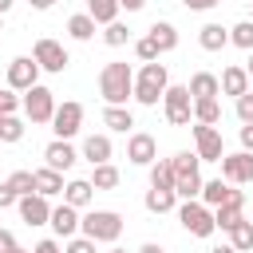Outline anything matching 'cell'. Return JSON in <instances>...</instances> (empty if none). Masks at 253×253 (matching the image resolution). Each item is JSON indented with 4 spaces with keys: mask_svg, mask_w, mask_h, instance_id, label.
Masks as SVG:
<instances>
[{
    "mask_svg": "<svg viewBox=\"0 0 253 253\" xmlns=\"http://www.w3.org/2000/svg\"><path fill=\"white\" fill-rule=\"evenodd\" d=\"M99 95L107 99V107H123V103L134 95V71H130V63L111 59V63L99 71Z\"/></svg>",
    "mask_w": 253,
    "mask_h": 253,
    "instance_id": "obj_1",
    "label": "cell"
},
{
    "mask_svg": "<svg viewBox=\"0 0 253 253\" xmlns=\"http://www.w3.org/2000/svg\"><path fill=\"white\" fill-rule=\"evenodd\" d=\"M166 87H170V75H166V63H142V71L134 75V99L142 103V107H158V99L166 95Z\"/></svg>",
    "mask_w": 253,
    "mask_h": 253,
    "instance_id": "obj_2",
    "label": "cell"
},
{
    "mask_svg": "<svg viewBox=\"0 0 253 253\" xmlns=\"http://www.w3.org/2000/svg\"><path fill=\"white\" fill-rule=\"evenodd\" d=\"M198 154H190V150H178L174 158H170V166H174V194L182 198V202H194L198 194H202V174H198Z\"/></svg>",
    "mask_w": 253,
    "mask_h": 253,
    "instance_id": "obj_3",
    "label": "cell"
},
{
    "mask_svg": "<svg viewBox=\"0 0 253 253\" xmlns=\"http://www.w3.org/2000/svg\"><path fill=\"white\" fill-rule=\"evenodd\" d=\"M79 229H83V237H91L95 245H111V241H119V233H123V217L115 213V210H91V213H83L79 217Z\"/></svg>",
    "mask_w": 253,
    "mask_h": 253,
    "instance_id": "obj_4",
    "label": "cell"
},
{
    "mask_svg": "<svg viewBox=\"0 0 253 253\" xmlns=\"http://www.w3.org/2000/svg\"><path fill=\"white\" fill-rule=\"evenodd\" d=\"M178 221H182V229L190 233V237H210L217 225H213V210L210 206H202V202H182L178 206Z\"/></svg>",
    "mask_w": 253,
    "mask_h": 253,
    "instance_id": "obj_5",
    "label": "cell"
},
{
    "mask_svg": "<svg viewBox=\"0 0 253 253\" xmlns=\"http://www.w3.org/2000/svg\"><path fill=\"white\" fill-rule=\"evenodd\" d=\"M20 107H24V115H28L32 123H51V115H55V95H51L43 83H36L32 91H24Z\"/></svg>",
    "mask_w": 253,
    "mask_h": 253,
    "instance_id": "obj_6",
    "label": "cell"
},
{
    "mask_svg": "<svg viewBox=\"0 0 253 253\" xmlns=\"http://www.w3.org/2000/svg\"><path fill=\"white\" fill-rule=\"evenodd\" d=\"M162 103H166V123H170V126H190V119H194V99H190L186 87H166Z\"/></svg>",
    "mask_w": 253,
    "mask_h": 253,
    "instance_id": "obj_7",
    "label": "cell"
},
{
    "mask_svg": "<svg viewBox=\"0 0 253 253\" xmlns=\"http://www.w3.org/2000/svg\"><path fill=\"white\" fill-rule=\"evenodd\" d=\"M79 126H83V103H75V99H67V103H59L55 107V115H51V130H55V138H75L79 134Z\"/></svg>",
    "mask_w": 253,
    "mask_h": 253,
    "instance_id": "obj_8",
    "label": "cell"
},
{
    "mask_svg": "<svg viewBox=\"0 0 253 253\" xmlns=\"http://www.w3.org/2000/svg\"><path fill=\"white\" fill-rule=\"evenodd\" d=\"M32 59L40 63V71H51V75H59L71 59H67V51H63V43L59 40H36V47H32Z\"/></svg>",
    "mask_w": 253,
    "mask_h": 253,
    "instance_id": "obj_9",
    "label": "cell"
},
{
    "mask_svg": "<svg viewBox=\"0 0 253 253\" xmlns=\"http://www.w3.org/2000/svg\"><path fill=\"white\" fill-rule=\"evenodd\" d=\"M40 83V63L32 55H16L8 63V91H32Z\"/></svg>",
    "mask_w": 253,
    "mask_h": 253,
    "instance_id": "obj_10",
    "label": "cell"
},
{
    "mask_svg": "<svg viewBox=\"0 0 253 253\" xmlns=\"http://www.w3.org/2000/svg\"><path fill=\"white\" fill-rule=\"evenodd\" d=\"M221 182L229 186H245L253 182V154L237 150V154H221Z\"/></svg>",
    "mask_w": 253,
    "mask_h": 253,
    "instance_id": "obj_11",
    "label": "cell"
},
{
    "mask_svg": "<svg viewBox=\"0 0 253 253\" xmlns=\"http://www.w3.org/2000/svg\"><path fill=\"white\" fill-rule=\"evenodd\" d=\"M194 142H198V158L202 162H221V130L217 126H206V123H194Z\"/></svg>",
    "mask_w": 253,
    "mask_h": 253,
    "instance_id": "obj_12",
    "label": "cell"
},
{
    "mask_svg": "<svg viewBox=\"0 0 253 253\" xmlns=\"http://www.w3.org/2000/svg\"><path fill=\"white\" fill-rule=\"evenodd\" d=\"M241 210H245V194H241V190H229V198H225V202L213 210V225L229 233V229L241 221Z\"/></svg>",
    "mask_w": 253,
    "mask_h": 253,
    "instance_id": "obj_13",
    "label": "cell"
},
{
    "mask_svg": "<svg viewBox=\"0 0 253 253\" xmlns=\"http://www.w3.org/2000/svg\"><path fill=\"white\" fill-rule=\"evenodd\" d=\"M126 158L134 162V166H150L154 158H158V142H154V134H130V142H126Z\"/></svg>",
    "mask_w": 253,
    "mask_h": 253,
    "instance_id": "obj_14",
    "label": "cell"
},
{
    "mask_svg": "<svg viewBox=\"0 0 253 253\" xmlns=\"http://www.w3.org/2000/svg\"><path fill=\"white\" fill-rule=\"evenodd\" d=\"M75 158H79V154H75V146H71V142H63V138H55V142H47V146H43V162H47V170H59V174H63V170H71V166H75Z\"/></svg>",
    "mask_w": 253,
    "mask_h": 253,
    "instance_id": "obj_15",
    "label": "cell"
},
{
    "mask_svg": "<svg viewBox=\"0 0 253 253\" xmlns=\"http://www.w3.org/2000/svg\"><path fill=\"white\" fill-rule=\"evenodd\" d=\"M47 225H51V229H55V237H63V241H67V237H75V233H79V210L63 202V206H55V210H51Z\"/></svg>",
    "mask_w": 253,
    "mask_h": 253,
    "instance_id": "obj_16",
    "label": "cell"
},
{
    "mask_svg": "<svg viewBox=\"0 0 253 253\" xmlns=\"http://www.w3.org/2000/svg\"><path fill=\"white\" fill-rule=\"evenodd\" d=\"M16 206H20V217H24L28 225H47V217H51V206H47V198H40V194L16 198Z\"/></svg>",
    "mask_w": 253,
    "mask_h": 253,
    "instance_id": "obj_17",
    "label": "cell"
},
{
    "mask_svg": "<svg viewBox=\"0 0 253 253\" xmlns=\"http://www.w3.org/2000/svg\"><path fill=\"white\" fill-rule=\"evenodd\" d=\"M217 87H221V95H233V99H241V95L249 91V75H245V67H241V63H229V67L221 71Z\"/></svg>",
    "mask_w": 253,
    "mask_h": 253,
    "instance_id": "obj_18",
    "label": "cell"
},
{
    "mask_svg": "<svg viewBox=\"0 0 253 253\" xmlns=\"http://www.w3.org/2000/svg\"><path fill=\"white\" fill-rule=\"evenodd\" d=\"M186 91H190V99H217V95H221V87H217V75H210V71H198V75H190Z\"/></svg>",
    "mask_w": 253,
    "mask_h": 253,
    "instance_id": "obj_19",
    "label": "cell"
},
{
    "mask_svg": "<svg viewBox=\"0 0 253 253\" xmlns=\"http://www.w3.org/2000/svg\"><path fill=\"white\" fill-rule=\"evenodd\" d=\"M83 158H87L91 166L111 162V138H107V134H87V138H83Z\"/></svg>",
    "mask_w": 253,
    "mask_h": 253,
    "instance_id": "obj_20",
    "label": "cell"
},
{
    "mask_svg": "<svg viewBox=\"0 0 253 253\" xmlns=\"http://www.w3.org/2000/svg\"><path fill=\"white\" fill-rule=\"evenodd\" d=\"M91 198H95V186H91L87 178H71V182L63 186V202H67V206H75V210L91 206Z\"/></svg>",
    "mask_w": 253,
    "mask_h": 253,
    "instance_id": "obj_21",
    "label": "cell"
},
{
    "mask_svg": "<svg viewBox=\"0 0 253 253\" xmlns=\"http://www.w3.org/2000/svg\"><path fill=\"white\" fill-rule=\"evenodd\" d=\"M150 40H154L158 55H162V51H174V47H178V28L166 24V20H158V24H150Z\"/></svg>",
    "mask_w": 253,
    "mask_h": 253,
    "instance_id": "obj_22",
    "label": "cell"
},
{
    "mask_svg": "<svg viewBox=\"0 0 253 253\" xmlns=\"http://www.w3.org/2000/svg\"><path fill=\"white\" fill-rule=\"evenodd\" d=\"M198 43H202L206 51H221V47L229 43V28H221V24H202Z\"/></svg>",
    "mask_w": 253,
    "mask_h": 253,
    "instance_id": "obj_23",
    "label": "cell"
},
{
    "mask_svg": "<svg viewBox=\"0 0 253 253\" xmlns=\"http://www.w3.org/2000/svg\"><path fill=\"white\" fill-rule=\"evenodd\" d=\"M36 194L40 198H55V194H63V174L59 170H36Z\"/></svg>",
    "mask_w": 253,
    "mask_h": 253,
    "instance_id": "obj_24",
    "label": "cell"
},
{
    "mask_svg": "<svg viewBox=\"0 0 253 253\" xmlns=\"http://www.w3.org/2000/svg\"><path fill=\"white\" fill-rule=\"evenodd\" d=\"M229 190H233L229 182H221V178H213V182H202V194H198V198H202V206H210V210H217V206H221V202L229 198Z\"/></svg>",
    "mask_w": 253,
    "mask_h": 253,
    "instance_id": "obj_25",
    "label": "cell"
},
{
    "mask_svg": "<svg viewBox=\"0 0 253 253\" xmlns=\"http://www.w3.org/2000/svg\"><path fill=\"white\" fill-rule=\"evenodd\" d=\"M87 16L107 28V24L119 20V0H87Z\"/></svg>",
    "mask_w": 253,
    "mask_h": 253,
    "instance_id": "obj_26",
    "label": "cell"
},
{
    "mask_svg": "<svg viewBox=\"0 0 253 253\" xmlns=\"http://www.w3.org/2000/svg\"><path fill=\"white\" fill-rule=\"evenodd\" d=\"M194 123L217 126V123H221V103H217V99H194Z\"/></svg>",
    "mask_w": 253,
    "mask_h": 253,
    "instance_id": "obj_27",
    "label": "cell"
},
{
    "mask_svg": "<svg viewBox=\"0 0 253 253\" xmlns=\"http://www.w3.org/2000/svg\"><path fill=\"white\" fill-rule=\"evenodd\" d=\"M150 186L154 190H174V166H170V158H154L150 162Z\"/></svg>",
    "mask_w": 253,
    "mask_h": 253,
    "instance_id": "obj_28",
    "label": "cell"
},
{
    "mask_svg": "<svg viewBox=\"0 0 253 253\" xmlns=\"http://www.w3.org/2000/svg\"><path fill=\"white\" fill-rule=\"evenodd\" d=\"M174 202H178V194H174V190H154V186L146 190V210H150V213H170V210H174Z\"/></svg>",
    "mask_w": 253,
    "mask_h": 253,
    "instance_id": "obj_29",
    "label": "cell"
},
{
    "mask_svg": "<svg viewBox=\"0 0 253 253\" xmlns=\"http://www.w3.org/2000/svg\"><path fill=\"white\" fill-rule=\"evenodd\" d=\"M103 123H107L111 130H119V134H126V130L134 126V115H130L126 107H107V111H103Z\"/></svg>",
    "mask_w": 253,
    "mask_h": 253,
    "instance_id": "obj_30",
    "label": "cell"
},
{
    "mask_svg": "<svg viewBox=\"0 0 253 253\" xmlns=\"http://www.w3.org/2000/svg\"><path fill=\"white\" fill-rule=\"evenodd\" d=\"M229 245H233L237 253H249V249H253V221L241 217V221L229 229Z\"/></svg>",
    "mask_w": 253,
    "mask_h": 253,
    "instance_id": "obj_31",
    "label": "cell"
},
{
    "mask_svg": "<svg viewBox=\"0 0 253 253\" xmlns=\"http://www.w3.org/2000/svg\"><path fill=\"white\" fill-rule=\"evenodd\" d=\"M67 32H71V40L87 43V40L95 36V20H91L87 12H79V16H71V20H67Z\"/></svg>",
    "mask_w": 253,
    "mask_h": 253,
    "instance_id": "obj_32",
    "label": "cell"
},
{
    "mask_svg": "<svg viewBox=\"0 0 253 253\" xmlns=\"http://www.w3.org/2000/svg\"><path fill=\"white\" fill-rule=\"evenodd\" d=\"M87 182H91L95 190H115V186H119V170H115L111 162H103V166H95V174H91Z\"/></svg>",
    "mask_w": 253,
    "mask_h": 253,
    "instance_id": "obj_33",
    "label": "cell"
},
{
    "mask_svg": "<svg viewBox=\"0 0 253 253\" xmlns=\"http://www.w3.org/2000/svg\"><path fill=\"white\" fill-rule=\"evenodd\" d=\"M8 186H12V194H16V198L36 194V170H16V174L8 178Z\"/></svg>",
    "mask_w": 253,
    "mask_h": 253,
    "instance_id": "obj_34",
    "label": "cell"
},
{
    "mask_svg": "<svg viewBox=\"0 0 253 253\" xmlns=\"http://www.w3.org/2000/svg\"><path fill=\"white\" fill-rule=\"evenodd\" d=\"M229 43H233V47H245V51H253V20H241V24H233V28H229Z\"/></svg>",
    "mask_w": 253,
    "mask_h": 253,
    "instance_id": "obj_35",
    "label": "cell"
},
{
    "mask_svg": "<svg viewBox=\"0 0 253 253\" xmlns=\"http://www.w3.org/2000/svg\"><path fill=\"white\" fill-rule=\"evenodd\" d=\"M24 138V123L16 115H0V142H20Z\"/></svg>",
    "mask_w": 253,
    "mask_h": 253,
    "instance_id": "obj_36",
    "label": "cell"
},
{
    "mask_svg": "<svg viewBox=\"0 0 253 253\" xmlns=\"http://www.w3.org/2000/svg\"><path fill=\"white\" fill-rule=\"evenodd\" d=\"M103 40H107V47H123V43L130 40V28H126L123 20H115V24H107V32H103Z\"/></svg>",
    "mask_w": 253,
    "mask_h": 253,
    "instance_id": "obj_37",
    "label": "cell"
},
{
    "mask_svg": "<svg viewBox=\"0 0 253 253\" xmlns=\"http://www.w3.org/2000/svg\"><path fill=\"white\" fill-rule=\"evenodd\" d=\"M134 55H138L142 63H154V59H158V47H154V40H150V36H142V40L134 43Z\"/></svg>",
    "mask_w": 253,
    "mask_h": 253,
    "instance_id": "obj_38",
    "label": "cell"
},
{
    "mask_svg": "<svg viewBox=\"0 0 253 253\" xmlns=\"http://www.w3.org/2000/svg\"><path fill=\"white\" fill-rule=\"evenodd\" d=\"M237 119H241V126L253 123V91H245V95L237 99Z\"/></svg>",
    "mask_w": 253,
    "mask_h": 253,
    "instance_id": "obj_39",
    "label": "cell"
},
{
    "mask_svg": "<svg viewBox=\"0 0 253 253\" xmlns=\"http://www.w3.org/2000/svg\"><path fill=\"white\" fill-rule=\"evenodd\" d=\"M63 253H95V241L91 237H67Z\"/></svg>",
    "mask_w": 253,
    "mask_h": 253,
    "instance_id": "obj_40",
    "label": "cell"
},
{
    "mask_svg": "<svg viewBox=\"0 0 253 253\" xmlns=\"http://www.w3.org/2000/svg\"><path fill=\"white\" fill-rule=\"evenodd\" d=\"M16 107H20V95L16 91H0V115H16Z\"/></svg>",
    "mask_w": 253,
    "mask_h": 253,
    "instance_id": "obj_41",
    "label": "cell"
},
{
    "mask_svg": "<svg viewBox=\"0 0 253 253\" xmlns=\"http://www.w3.org/2000/svg\"><path fill=\"white\" fill-rule=\"evenodd\" d=\"M237 138H241V150H245V154H253V123H245V126L237 130Z\"/></svg>",
    "mask_w": 253,
    "mask_h": 253,
    "instance_id": "obj_42",
    "label": "cell"
},
{
    "mask_svg": "<svg viewBox=\"0 0 253 253\" xmlns=\"http://www.w3.org/2000/svg\"><path fill=\"white\" fill-rule=\"evenodd\" d=\"M182 4H186L190 12H210V8H217L221 0H182Z\"/></svg>",
    "mask_w": 253,
    "mask_h": 253,
    "instance_id": "obj_43",
    "label": "cell"
},
{
    "mask_svg": "<svg viewBox=\"0 0 253 253\" xmlns=\"http://www.w3.org/2000/svg\"><path fill=\"white\" fill-rule=\"evenodd\" d=\"M8 206H16V194H12L8 182H0V210H8Z\"/></svg>",
    "mask_w": 253,
    "mask_h": 253,
    "instance_id": "obj_44",
    "label": "cell"
},
{
    "mask_svg": "<svg viewBox=\"0 0 253 253\" xmlns=\"http://www.w3.org/2000/svg\"><path fill=\"white\" fill-rule=\"evenodd\" d=\"M16 249V233L12 229H0V253H12Z\"/></svg>",
    "mask_w": 253,
    "mask_h": 253,
    "instance_id": "obj_45",
    "label": "cell"
},
{
    "mask_svg": "<svg viewBox=\"0 0 253 253\" xmlns=\"http://www.w3.org/2000/svg\"><path fill=\"white\" fill-rule=\"evenodd\" d=\"M32 253H63V245H59V241H51V237H47V241H40V245H36V249H32Z\"/></svg>",
    "mask_w": 253,
    "mask_h": 253,
    "instance_id": "obj_46",
    "label": "cell"
},
{
    "mask_svg": "<svg viewBox=\"0 0 253 253\" xmlns=\"http://www.w3.org/2000/svg\"><path fill=\"white\" fill-rule=\"evenodd\" d=\"M146 0H119V8H126V12H138Z\"/></svg>",
    "mask_w": 253,
    "mask_h": 253,
    "instance_id": "obj_47",
    "label": "cell"
},
{
    "mask_svg": "<svg viewBox=\"0 0 253 253\" xmlns=\"http://www.w3.org/2000/svg\"><path fill=\"white\" fill-rule=\"evenodd\" d=\"M28 4H32V8H36V12H47V8H51V4H55V0H28Z\"/></svg>",
    "mask_w": 253,
    "mask_h": 253,
    "instance_id": "obj_48",
    "label": "cell"
},
{
    "mask_svg": "<svg viewBox=\"0 0 253 253\" xmlns=\"http://www.w3.org/2000/svg\"><path fill=\"white\" fill-rule=\"evenodd\" d=\"M138 253H162V245H154V241H146V245H142Z\"/></svg>",
    "mask_w": 253,
    "mask_h": 253,
    "instance_id": "obj_49",
    "label": "cell"
},
{
    "mask_svg": "<svg viewBox=\"0 0 253 253\" xmlns=\"http://www.w3.org/2000/svg\"><path fill=\"white\" fill-rule=\"evenodd\" d=\"M210 253H237V249H233V245H213Z\"/></svg>",
    "mask_w": 253,
    "mask_h": 253,
    "instance_id": "obj_50",
    "label": "cell"
},
{
    "mask_svg": "<svg viewBox=\"0 0 253 253\" xmlns=\"http://www.w3.org/2000/svg\"><path fill=\"white\" fill-rule=\"evenodd\" d=\"M12 4H16V0H0V16H4V12L12 8Z\"/></svg>",
    "mask_w": 253,
    "mask_h": 253,
    "instance_id": "obj_51",
    "label": "cell"
},
{
    "mask_svg": "<svg viewBox=\"0 0 253 253\" xmlns=\"http://www.w3.org/2000/svg\"><path fill=\"white\" fill-rule=\"evenodd\" d=\"M245 75L253 79V51H249V63H245Z\"/></svg>",
    "mask_w": 253,
    "mask_h": 253,
    "instance_id": "obj_52",
    "label": "cell"
},
{
    "mask_svg": "<svg viewBox=\"0 0 253 253\" xmlns=\"http://www.w3.org/2000/svg\"><path fill=\"white\" fill-rule=\"evenodd\" d=\"M12 253H28V249H20V245H16V249H12Z\"/></svg>",
    "mask_w": 253,
    "mask_h": 253,
    "instance_id": "obj_53",
    "label": "cell"
},
{
    "mask_svg": "<svg viewBox=\"0 0 253 253\" xmlns=\"http://www.w3.org/2000/svg\"><path fill=\"white\" fill-rule=\"evenodd\" d=\"M111 253H126V249H111Z\"/></svg>",
    "mask_w": 253,
    "mask_h": 253,
    "instance_id": "obj_54",
    "label": "cell"
},
{
    "mask_svg": "<svg viewBox=\"0 0 253 253\" xmlns=\"http://www.w3.org/2000/svg\"><path fill=\"white\" fill-rule=\"evenodd\" d=\"M0 32H4V20H0Z\"/></svg>",
    "mask_w": 253,
    "mask_h": 253,
    "instance_id": "obj_55",
    "label": "cell"
}]
</instances>
